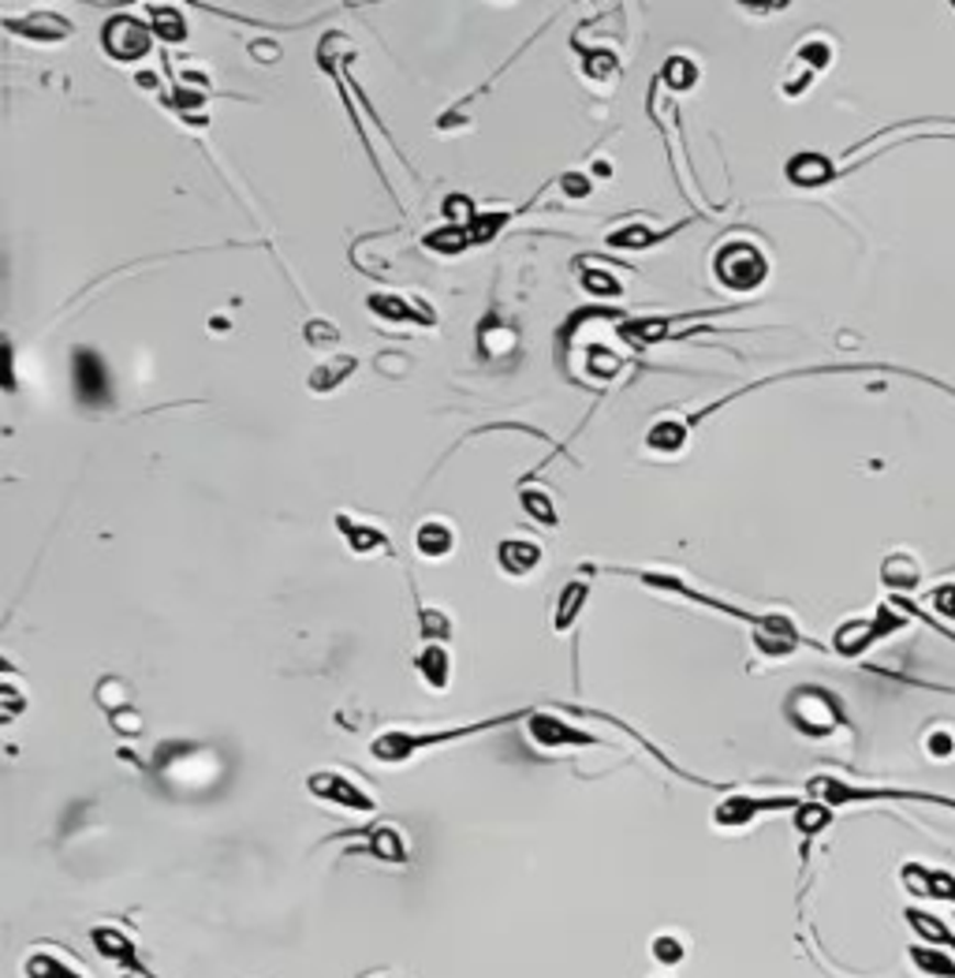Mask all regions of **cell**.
<instances>
[{"instance_id":"6da1fadb","label":"cell","mask_w":955,"mask_h":978,"mask_svg":"<svg viewBox=\"0 0 955 978\" xmlns=\"http://www.w3.org/2000/svg\"><path fill=\"white\" fill-rule=\"evenodd\" d=\"M788 713H791V721H796V729L807 732V736H829V732L844 721V718H840L836 699H832L829 691H818V688L796 691V699L788 702Z\"/></svg>"},{"instance_id":"7a4b0ae2","label":"cell","mask_w":955,"mask_h":978,"mask_svg":"<svg viewBox=\"0 0 955 978\" xmlns=\"http://www.w3.org/2000/svg\"><path fill=\"white\" fill-rule=\"evenodd\" d=\"M900 627H903V616L885 605V609H877L874 620H851V624H844L832 643H836L840 654H863L877 643V638H885L888 632H900Z\"/></svg>"},{"instance_id":"3957f363","label":"cell","mask_w":955,"mask_h":978,"mask_svg":"<svg viewBox=\"0 0 955 978\" xmlns=\"http://www.w3.org/2000/svg\"><path fill=\"white\" fill-rule=\"evenodd\" d=\"M717 273L728 288H754L765 280V258L746 243H732L717 254Z\"/></svg>"},{"instance_id":"277c9868","label":"cell","mask_w":955,"mask_h":978,"mask_svg":"<svg viewBox=\"0 0 955 978\" xmlns=\"http://www.w3.org/2000/svg\"><path fill=\"white\" fill-rule=\"evenodd\" d=\"M106 49L120 60H138L142 53H149V26L138 19H112L106 26Z\"/></svg>"},{"instance_id":"5b68a950","label":"cell","mask_w":955,"mask_h":978,"mask_svg":"<svg viewBox=\"0 0 955 978\" xmlns=\"http://www.w3.org/2000/svg\"><path fill=\"white\" fill-rule=\"evenodd\" d=\"M310 792L321 799H333V803L347 807V811H374V799L355 785V780L340 777V774H314L310 777Z\"/></svg>"},{"instance_id":"8992f818","label":"cell","mask_w":955,"mask_h":978,"mask_svg":"<svg viewBox=\"0 0 955 978\" xmlns=\"http://www.w3.org/2000/svg\"><path fill=\"white\" fill-rule=\"evenodd\" d=\"M903 886L911 892H919V897H933V900H955V878L944 870H925L919 867V863H911V867H903Z\"/></svg>"},{"instance_id":"52a82bcc","label":"cell","mask_w":955,"mask_h":978,"mask_svg":"<svg viewBox=\"0 0 955 978\" xmlns=\"http://www.w3.org/2000/svg\"><path fill=\"white\" fill-rule=\"evenodd\" d=\"M773 807H796V803H791V799H769V803H758V799L732 796V799H724V803L713 811V822H721V825H732V830H740V825H751V822H754V814L773 811Z\"/></svg>"},{"instance_id":"ba28073f","label":"cell","mask_w":955,"mask_h":978,"mask_svg":"<svg viewBox=\"0 0 955 978\" xmlns=\"http://www.w3.org/2000/svg\"><path fill=\"white\" fill-rule=\"evenodd\" d=\"M881 579H885V587H888V590L903 594V590H914V587H919L922 568H919V560L907 557V553H892V557L885 560V568H881Z\"/></svg>"},{"instance_id":"9c48e42d","label":"cell","mask_w":955,"mask_h":978,"mask_svg":"<svg viewBox=\"0 0 955 978\" xmlns=\"http://www.w3.org/2000/svg\"><path fill=\"white\" fill-rule=\"evenodd\" d=\"M537 560H542V549L531 545V542H504V545H500V564H504V571H512V576H526V571H534Z\"/></svg>"},{"instance_id":"30bf717a","label":"cell","mask_w":955,"mask_h":978,"mask_svg":"<svg viewBox=\"0 0 955 978\" xmlns=\"http://www.w3.org/2000/svg\"><path fill=\"white\" fill-rule=\"evenodd\" d=\"M788 176L799 187H818V184L832 180V165L825 162V157H818V154H802V157H796V162L788 165Z\"/></svg>"},{"instance_id":"8fae6325","label":"cell","mask_w":955,"mask_h":978,"mask_svg":"<svg viewBox=\"0 0 955 978\" xmlns=\"http://www.w3.org/2000/svg\"><path fill=\"white\" fill-rule=\"evenodd\" d=\"M911 960H914V967H919V971L933 975V978H955V964L941 953V948L914 945L911 948Z\"/></svg>"},{"instance_id":"7c38bea8","label":"cell","mask_w":955,"mask_h":978,"mask_svg":"<svg viewBox=\"0 0 955 978\" xmlns=\"http://www.w3.org/2000/svg\"><path fill=\"white\" fill-rule=\"evenodd\" d=\"M448 651H441V646H425V651L419 654V673L430 680V688H444L448 684Z\"/></svg>"},{"instance_id":"4fadbf2b","label":"cell","mask_w":955,"mask_h":978,"mask_svg":"<svg viewBox=\"0 0 955 978\" xmlns=\"http://www.w3.org/2000/svg\"><path fill=\"white\" fill-rule=\"evenodd\" d=\"M534 736H537V743H590V736L567 729L564 721H556V718H534Z\"/></svg>"},{"instance_id":"5bb4252c","label":"cell","mask_w":955,"mask_h":978,"mask_svg":"<svg viewBox=\"0 0 955 978\" xmlns=\"http://www.w3.org/2000/svg\"><path fill=\"white\" fill-rule=\"evenodd\" d=\"M414 542H419V549L425 553V557H444V553L452 549V531H448V526H441V523H425Z\"/></svg>"},{"instance_id":"9a60e30c","label":"cell","mask_w":955,"mask_h":978,"mask_svg":"<svg viewBox=\"0 0 955 978\" xmlns=\"http://www.w3.org/2000/svg\"><path fill=\"white\" fill-rule=\"evenodd\" d=\"M340 526H344L347 542H352V549H358V553H370V549H381L385 545V534H377L374 526L352 523V520H344V515H340Z\"/></svg>"},{"instance_id":"2e32d148","label":"cell","mask_w":955,"mask_h":978,"mask_svg":"<svg viewBox=\"0 0 955 978\" xmlns=\"http://www.w3.org/2000/svg\"><path fill=\"white\" fill-rule=\"evenodd\" d=\"M352 370H355V359H352V355H340V359H336L333 366H321V370H314V378H310V385H314L318 392L336 389V385L344 381Z\"/></svg>"},{"instance_id":"e0dca14e","label":"cell","mask_w":955,"mask_h":978,"mask_svg":"<svg viewBox=\"0 0 955 978\" xmlns=\"http://www.w3.org/2000/svg\"><path fill=\"white\" fill-rule=\"evenodd\" d=\"M374 852H377V859H392V863H403V859H408V848H403L400 833L389 830V825L374 830Z\"/></svg>"},{"instance_id":"ac0fdd59","label":"cell","mask_w":955,"mask_h":978,"mask_svg":"<svg viewBox=\"0 0 955 978\" xmlns=\"http://www.w3.org/2000/svg\"><path fill=\"white\" fill-rule=\"evenodd\" d=\"M15 31H26L31 37H49V42H56V37H64L71 31L68 19H56V15H37L31 19V26H15Z\"/></svg>"},{"instance_id":"d6986e66","label":"cell","mask_w":955,"mask_h":978,"mask_svg":"<svg viewBox=\"0 0 955 978\" xmlns=\"http://www.w3.org/2000/svg\"><path fill=\"white\" fill-rule=\"evenodd\" d=\"M582 601H586V587H582V582H571V587H567V594L560 598V609H556V627H560V632L575 620Z\"/></svg>"},{"instance_id":"ffe728a7","label":"cell","mask_w":955,"mask_h":978,"mask_svg":"<svg viewBox=\"0 0 955 978\" xmlns=\"http://www.w3.org/2000/svg\"><path fill=\"white\" fill-rule=\"evenodd\" d=\"M470 236H463V229H441L433 232V236H425V247L430 251H441V254H456L467 247Z\"/></svg>"},{"instance_id":"44dd1931","label":"cell","mask_w":955,"mask_h":978,"mask_svg":"<svg viewBox=\"0 0 955 978\" xmlns=\"http://www.w3.org/2000/svg\"><path fill=\"white\" fill-rule=\"evenodd\" d=\"M665 79H668V87H676V90L695 87V68H690L684 56H673V60H668V68H665Z\"/></svg>"},{"instance_id":"7402d4cb","label":"cell","mask_w":955,"mask_h":978,"mask_svg":"<svg viewBox=\"0 0 955 978\" xmlns=\"http://www.w3.org/2000/svg\"><path fill=\"white\" fill-rule=\"evenodd\" d=\"M370 307L377 310V314L392 318V322H408V318H411V307L403 303V299H392V296H374Z\"/></svg>"},{"instance_id":"603a6c76","label":"cell","mask_w":955,"mask_h":978,"mask_svg":"<svg viewBox=\"0 0 955 978\" xmlns=\"http://www.w3.org/2000/svg\"><path fill=\"white\" fill-rule=\"evenodd\" d=\"M825 825H829V811L821 803L799 807V830L802 833H818V830H825Z\"/></svg>"},{"instance_id":"cb8c5ba5","label":"cell","mask_w":955,"mask_h":978,"mask_svg":"<svg viewBox=\"0 0 955 978\" xmlns=\"http://www.w3.org/2000/svg\"><path fill=\"white\" fill-rule=\"evenodd\" d=\"M679 441H687V434H684V426H673V422H668V426H657L654 434H649V445L654 448H676Z\"/></svg>"},{"instance_id":"d4e9b609","label":"cell","mask_w":955,"mask_h":978,"mask_svg":"<svg viewBox=\"0 0 955 978\" xmlns=\"http://www.w3.org/2000/svg\"><path fill=\"white\" fill-rule=\"evenodd\" d=\"M654 956L657 960H665V964H679L687 956V948L676 942V937H657L654 942Z\"/></svg>"},{"instance_id":"484cf974","label":"cell","mask_w":955,"mask_h":978,"mask_svg":"<svg viewBox=\"0 0 955 978\" xmlns=\"http://www.w3.org/2000/svg\"><path fill=\"white\" fill-rule=\"evenodd\" d=\"M612 243H617V247H649V243H654V232H646V229H623V232H617V236H612Z\"/></svg>"},{"instance_id":"4316f807","label":"cell","mask_w":955,"mask_h":978,"mask_svg":"<svg viewBox=\"0 0 955 978\" xmlns=\"http://www.w3.org/2000/svg\"><path fill=\"white\" fill-rule=\"evenodd\" d=\"M526 512L537 515V520L548 523V526L556 523V512H553V504H548V497H545V493H526Z\"/></svg>"},{"instance_id":"83f0119b","label":"cell","mask_w":955,"mask_h":978,"mask_svg":"<svg viewBox=\"0 0 955 978\" xmlns=\"http://www.w3.org/2000/svg\"><path fill=\"white\" fill-rule=\"evenodd\" d=\"M933 605H937L941 616L955 620V587H952V582H944V587L933 590Z\"/></svg>"},{"instance_id":"f1b7e54d","label":"cell","mask_w":955,"mask_h":978,"mask_svg":"<svg viewBox=\"0 0 955 978\" xmlns=\"http://www.w3.org/2000/svg\"><path fill=\"white\" fill-rule=\"evenodd\" d=\"M422 632H425V638H448L452 624H448V620H444L441 613H425V620H422Z\"/></svg>"},{"instance_id":"f546056e","label":"cell","mask_w":955,"mask_h":978,"mask_svg":"<svg viewBox=\"0 0 955 978\" xmlns=\"http://www.w3.org/2000/svg\"><path fill=\"white\" fill-rule=\"evenodd\" d=\"M802 60H810L814 64V68H825L829 64V45L825 42H810V45H802Z\"/></svg>"},{"instance_id":"4dcf8cb0","label":"cell","mask_w":955,"mask_h":978,"mask_svg":"<svg viewBox=\"0 0 955 978\" xmlns=\"http://www.w3.org/2000/svg\"><path fill=\"white\" fill-rule=\"evenodd\" d=\"M952 751H955V740L948 736V732H933V736H930V755L933 758H948Z\"/></svg>"},{"instance_id":"1f68e13d","label":"cell","mask_w":955,"mask_h":978,"mask_svg":"<svg viewBox=\"0 0 955 978\" xmlns=\"http://www.w3.org/2000/svg\"><path fill=\"white\" fill-rule=\"evenodd\" d=\"M154 31H157V34H165L168 42H176V37H184V23H179L176 15H168V12H165V15H160V23H154Z\"/></svg>"},{"instance_id":"d6a6232c","label":"cell","mask_w":955,"mask_h":978,"mask_svg":"<svg viewBox=\"0 0 955 978\" xmlns=\"http://www.w3.org/2000/svg\"><path fill=\"white\" fill-rule=\"evenodd\" d=\"M586 288H593V291L601 288V296H617V291H620L617 280H609L604 273H586Z\"/></svg>"},{"instance_id":"836d02e7","label":"cell","mask_w":955,"mask_h":978,"mask_svg":"<svg viewBox=\"0 0 955 978\" xmlns=\"http://www.w3.org/2000/svg\"><path fill=\"white\" fill-rule=\"evenodd\" d=\"M307 341H310V344L336 341V329H333V325H321V322H310V325H307Z\"/></svg>"},{"instance_id":"e575fe53","label":"cell","mask_w":955,"mask_h":978,"mask_svg":"<svg viewBox=\"0 0 955 978\" xmlns=\"http://www.w3.org/2000/svg\"><path fill=\"white\" fill-rule=\"evenodd\" d=\"M564 191H571V195H586V184H582V180H564Z\"/></svg>"}]
</instances>
